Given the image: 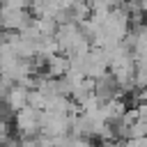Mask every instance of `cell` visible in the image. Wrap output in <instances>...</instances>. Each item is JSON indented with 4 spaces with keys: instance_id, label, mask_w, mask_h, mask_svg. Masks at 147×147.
I'll return each mask as SVG.
<instances>
[{
    "instance_id": "3",
    "label": "cell",
    "mask_w": 147,
    "mask_h": 147,
    "mask_svg": "<svg viewBox=\"0 0 147 147\" xmlns=\"http://www.w3.org/2000/svg\"><path fill=\"white\" fill-rule=\"evenodd\" d=\"M2 99H5V103H9V106L18 113L21 108H25V106H28V99H30V87L14 83L7 92H2Z\"/></svg>"
},
{
    "instance_id": "2",
    "label": "cell",
    "mask_w": 147,
    "mask_h": 147,
    "mask_svg": "<svg viewBox=\"0 0 147 147\" xmlns=\"http://www.w3.org/2000/svg\"><path fill=\"white\" fill-rule=\"evenodd\" d=\"M37 18L32 16L30 9H2V28L5 30H25L34 23Z\"/></svg>"
},
{
    "instance_id": "4",
    "label": "cell",
    "mask_w": 147,
    "mask_h": 147,
    "mask_svg": "<svg viewBox=\"0 0 147 147\" xmlns=\"http://www.w3.org/2000/svg\"><path fill=\"white\" fill-rule=\"evenodd\" d=\"M2 9H30V0H2Z\"/></svg>"
},
{
    "instance_id": "5",
    "label": "cell",
    "mask_w": 147,
    "mask_h": 147,
    "mask_svg": "<svg viewBox=\"0 0 147 147\" xmlns=\"http://www.w3.org/2000/svg\"><path fill=\"white\" fill-rule=\"evenodd\" d=\"M57 2H60L62 7H67V9H71V7H76L80 0H57Z\"/></svg>"
},
{
    "instance_id": "6",
    "label": "cell",
    "mask_w": 147,
    "mask_h": 147,
    "mask_svg": "<svg viewBox=\"0 0 147 147\" xmlns=\"http://www.w3.org/2000/svg\"><path fill=\"white\" fill-rule=\"evenodd\" d=\"M103 2H106V5L110 7V9H115V7H119V5L124 2V0H103Z\"/></svg>"
},
{
    "instance_id": "1",
    "label": "cell",
    "mask_w": 147,
    "mask_h": 147,
    "mask_svg": "<svg viewBox=\"0 0 147 147\" xmlns=\"http://www.w3.org/2000/svg\"><path fill=\"white\" fill-rule=\"evenodd\" d=\"M94 94L101 99V101H110L115 96H124V90L117 80V76L108 69L106 74H101L99 78H94Z\"/></svg>"
}]
</instances>
